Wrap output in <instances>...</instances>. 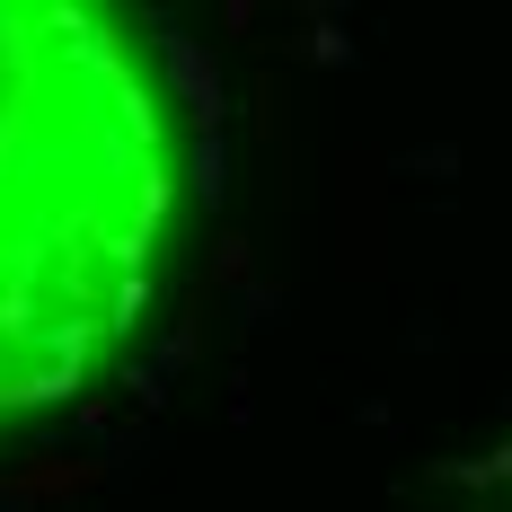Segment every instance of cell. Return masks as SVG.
Returning a JSON list of instances; mask_svg holds the SVG:
<instances>
[{
	"instance_id": "obj_1",
	"label": "cell",
	"mask_w": 512,
	"mask_h": 512,
	"mask_svg": "<svg viewBox=\"0 0 512 512\" xmlns=\"http://www.w3.org/2000/svg\"><path fill=\"white\" fill-rule=\"evenodd\" d=\"M186 204V98L151 27L0 0V433L115 371Z\"/></svg>"
}]
</instances>
